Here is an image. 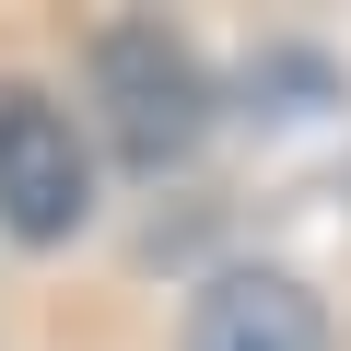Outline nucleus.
Here are the masks:
<instances>
[{"label":"nucleus","instance_id":"1","mask_svg":"<svg viewBox=\"0 0 351 351\" xmlns=\"http://www.w3.org/2000/svg\"><path fill=\"white\" fill-rule=\"evenodd\" d=\"M94 106H106V141L141 176L188 164L199 129H211V82H199L188 36H164V24H106L94 36Z\"/></svg>","mask_w":351,"mask_h":351},{"label":"nucleus","instance_id":"2","mask_svg":"<svg viewBox=\"0 0 351 351\" xmlns=\"http://www.w3.org/2000/svg\"><path fill=\"white\" fill-rule=\"evenodd\" d=\"M82 211H94V164L71 106H47L36 82H0V223L24 246H59Z\"/></svg>","mask_w":351,"mask_h":351},{"label":"nucleus","instance_id":"3","mask_svg":"<svg viewBox=\"0 0 351 351\" xmlns=\"http://www.w3.org/2000/svg\"><path fill=\"white\" fill-rule=\"evenodd\" d=\"M188 351H328V304L281 269H223L188 304Z\"/></svg>","mask_w":351,"mask_h":351}]
</instances>
